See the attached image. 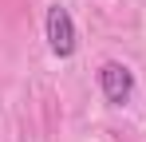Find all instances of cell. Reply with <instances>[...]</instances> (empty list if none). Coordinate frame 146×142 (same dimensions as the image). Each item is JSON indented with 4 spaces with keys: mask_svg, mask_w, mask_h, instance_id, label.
<instances>
[{
    "mask_svg": "<svg viewBox=\"0 0 146 142\" xmlns=\"http://www.w3.org/2000/svg\"><path fill=\"white\" fill-rule=\"evenodd\" d=\"M99 87H103V95H107L111 107H126L134 99V71L126 63H119V59H107L99 67Z\"/></svg>",
    "mask_w": 146,
    "mask_h": 142,
    "instance_id": "2",
    "label": "cell"
},
{
    "mask_svg": "<svg viewBox=\"0 0 146 142\" xmlns=\"http://www.w3.org/2000/svg\"><path fill=\"white\" fill-rule=\"evenodd\" d=\"M44 32H48L51 55H59V59H71L75 55V47H79V40H75V20H71V12H67L63 4H51L48 8Z\"/></svg>",
    "mask_w": 146,
    "mask_h": 142,
    "instance_id": "1",
    "label": "cell"
}]
</instances>
